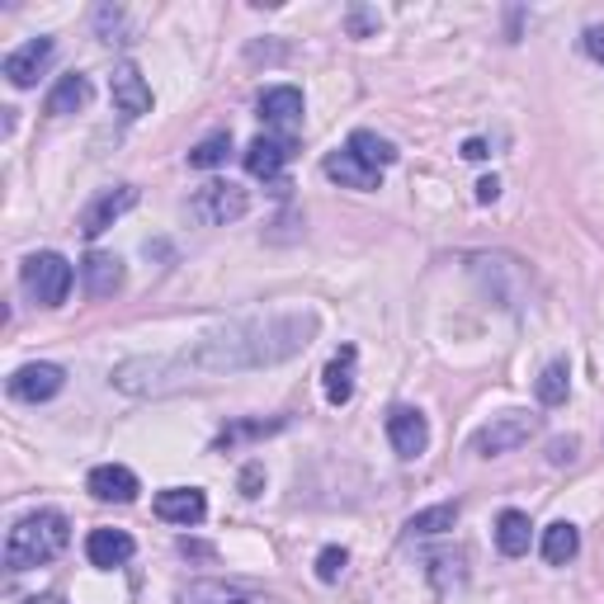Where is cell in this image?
<instances>
[{"instance_id": "8fae6325", "label": "cell", "mask_w": 604, "mask_h": 604, "mask_svg": "<svg viewBox=\"0 0 604 604\" xmlns=\"http://www.w3.org/2000/svg\"><path fill=\"white\" fill-rule=\"evenodd\" d=\"M109 100H114L123 119H142L152 109V86L142 81V71L133 61H119L114 67V76H109Z\"/></svg>"}, {"instance_id": "2e32d148", "label": "cell", "mask_w": 604, "mask_h": 604, "mask_svg": "<svg viewBox=\"0 0 604 604\" xmlns=\"http://www.w3.org/2000/svg\"><path fill=\"white\" fill-rule=\"evenodd\" d=\"M81 283L90 298H114L123 289V260L109 256V250H90L81 260Z\"/></svg>"}, {"instance_id": "5b68a950", "label": "cell", "mask_w": 604, "mask_h": 604, "mask_svg": "<svg viewBox=\"0 0 604 604\" xmlns=\"http://www.w3.org/2000/svg\"><path fill=\"white\" fill-rule=\"evenodd\" d=\"M246 209H250L246 189L232 184V180H209L194 199H189V213H194L203 227H227V222L246 217Z\"/></svg>"}, {"instance_id": "7a4b0ae2", "label": "cell", "mask_w": 604, "mask_h": 604, "mask_svg": "<svg viewBox=\"0 0 604 604\" xmlns=\"http://www.w3.org/2000/svg\"><path fill=\"white\" fill-rule=\"evenodd\" d=\"M71 544V524L61 511H38L20 519L5 538V567L10 571H29V567H47L53 558H61Z\"/></svg>"}, {"instance_id": "836d02e7", "label": "cell", "mask_w": 604, "mask_h": 604, "mask_svg": "<svg viewBox=\"0 0 604 604\" xmlns=\"http://www.w3.org/2000/svg\"><path fill=\"white\" fill-rule=\"evenodd\" d=\"M24 604H61L57 595H34V600H24Z\"/></svg>"}, {"instance_id": "277c9868", "label": "cell", "mask_w": 604, "mask_h": 604, "mask_svg": "<svg viewBox=\"0 0 604 604\" xmlns=\"http://www.w3.org/2000/svg\"><path fill=\"white\" fill-rule=\"evenodd\" d=\"M538 435V416H529V411H505V416H496L491 425H482V430L472 435V454L477 458H501V454H515L519 444H529Z\"/></svg>"}, {"instance_id": "7c38bea8", "label": "cell", "mask_w": 604, "mask_h": 604, "mask_svg": "<svg viewBox=\"0 0 604 604\" xmlns=\"http://www.w3.org/2000/svg\"><path fill=\"white\" fill-rule=\"evenodd\" d=\"M260 119L269 128H279V137H293L302 128V90L293 86H269L260 94Z\"/></svg>"}, {"instance_id": "5bb4252c", "label": "cell", "mask_w": 604, "mask_h": 604, "mask_svg": "<svg viewBox=\"0 0 604 604\" xmlns=\"http://www.w3.org/2000/svg\"><path fill=\"white\" fill-rule=\"evenodd\" d=\"M47 61H53V38H29L24 47H14V53L5 57V81L29 90L43 76Z\"/></svg>"}, {"instance_id": "6da1fadb", "label": "cell", "mask_w": 604, "mask_h": 604, "mask_svg": "<svg viewBox=\"0 0 604 604\" xmlns=\"http://www.w3.org/2000/svg\"><path fill=\"white\" fill-rule=\"evenodd\" d=\"M316 316L312 312H283V316H256V322H232L203 336L199 345L180 349V355H152V359H128L114 369V388L128 396H161L199 373H246L265 369V363L293 359L312 345Z\"/></svg>"}, {"instance_id": "d6a6232c", "label": "cell", "mask_w": 604, "mask_h": 604, "mask_svg": "<svg viewBox=\"0 0 604 604\" xmlns=\"http://www.w3.org/2000/svg\"><path fill=\"white\" fill-rule=\"evenodd\" d=\"M242 486H246V496H260V468H246L242 472Z\"/></svg>"}, {"instance_id": "8992f818", "label": "cell", "mask_w": 604, "mask_h": 604, "mask_svg": "<svg viewBox=\"0 0 604 604\" xmlns=\"http://www.w3.org/2000/svg\"><path fill=\"white\" fill-rule=\"evenodd\" d=\"M289 161H293V137H256L246 147V170L256 175V180L275 184V194H289V184L279 180V170Z\"/></svg>"}, {"instance_id": "ac0fdd59", "label": "cell", "mask_w": 604, "mask_h": 604, "mask_svg": "<svg viewBox=\"0 0 604 604\" xmlns=\"http://www.w3.org/2000/svg\"><path fill=\"white\" fill-rule=\"evenodd\" d=\"M322 170H326V180H336L345 189H378V180H383V170H369L355 152H331Z\"/></svg>"}, {"instance_id": "603a6c76", "label": "cell", "mask_w": 604, "mask_h": 604, "mask_svg": "<svg viewBox=\"0 0 604 604\" xmlns=\"http://www.w3.org/2000/svg\"><path fill=\"white\" fill-rule=\"evenodd\" d=\"M345 152H355L363 166L369 170H388L392 161H396V147L388 137H378V133H369V128H359V133H349V142H345Z\"/></svg>"}, {"instance_id": "cb8c5ba5", "label": "cell", "mask_w": 604, "mask_h": 604, "mask_svg": "<svg viewBox=\"0 0 604 604\" xmlns=\"http://www.w3.org/2000/svg\"><path fill=\"white\" fill-rule=\"evenodd\" d=\"M454 524H458V505H454V501H444V505H430V511L411 515V519H406V538H430V534H449Z\"/></svg>"}, {"instance_id": "30bf717a", "label": "cell", "mask_w": 604, "mask_h": 604, "mask_svg": "<svg viewBox=\"0 0 604 604\" xmlns=\"http://www.w3.org/2000/svg\"><path fill=\"white\" fill-rule=\"evenodd\" d=\"M137 189L133 184H119V189H104L100 199L94 203H86V213H81V236L86 242H94V236H100L104 227H114V222L128 213V209H137Z\"/></svg>"}, {"instance_id": "83f0119b", "label": "cell", "mask_w": 604, "mask_h": 604, "mask_svg": "<svg viewBox=\"0 0 604 604\" xmlns=\"http://www.w3.org/2000/svg\"><path fill=\"white\" fill-rule=\"evenodd\" d=\"M345 562H349L345 548H322V558H316V577H322V581H340Z\"/></svg>"}, {"instance_id": "d6986e66", "label": "cell", "mask_w": 604, "mask_h": 604, "mask_svg": "<svg viewBox=\"0 0 604 604\" xmlns=\"http://www.w3.org/2000/svg\"><path fill=\"white\" fill-rule=\"evenodd\" d=\"M322 388H326V402H331V406H345L349 396H355V345H345L340 355L326 363Z\"/></svg>"}, {"instance_id": "ffe728a7", "label": "cell", "mask_w": 604, "mask_h": 604, "mask_svg": "<svg viewBox=\"0 0 604 604\" xmlns=\"http://www.w3.org/2000/svg\"><path fill=\"white\" fill-rule=\"evenodd\" d=\"M90 104V81H86V76L81 71H67V76H61V81L53 86V94H47V114H53V119H67V114H76V109H86Z\"/></svg>"}, {"instance_id": "1f68e13d", "label": "cell", "mask_w": 604, "mask_h": 604, "mask_svg": "<svg viewBox=\"0 0 604 604\" xmlns=\"http://www.w3.org/2000/svg\"><path fill=\"white\" fill-rule=\"evenodd\" d=\"M463 156H468V161H486L491 147H486L482 137H468V142H463Z\"/></svg>"}, {"instance_id": "f1b7e54d", "label": "cell", "mask_w": 604, "mask_h": 604, "mask_svg": "<svg viewBox=\"0 0 604 604\" xmlns=\"http://www.w3.org/2000/svg\"><path fill=\"white\" fill-rule=\"evenodd\" d=\"M577 449H581V439H571V435L567 439H552L548 444V463H558V468L562 463H577Z\"/></svg>"}, {"instance_id": "e0dca14e", "label": "cell", "mask_w": 604, "mask_h": 604, "mask_svg": "<svg viewBox=\"0 0 604 604\" xmlns=\"http://www.w3.org/2000/svg\"><path fill=\"white\" fill-rule=\"evenodd\" d=\"M86 552H90L94 567L114 571V567H123V562L133 558L137 544H133V534H123V529H94V534L86 538Z\"/></svg>"}, {"instance_id": "52a82bcc", "label": "cell", "mask_w": 604, "mask_h": 604, "mask_svg": "<svg viewBox=\"0 0 604 604\" xmlns=\"http://www.w3.org/2000/svg\"><path fill=\"white\" fill-rule=\"evenodd\" d=\"M175 604H279L275 595L256 591V585H236V581H189Z\"/></svg>"}, {"instance_id": "4316f807", "label": "cell", "mask_w": 604, "mask_h": 604, "mask_svg": "<svg viewBox=\"0 0 604 604\" xmlns=\"http://www.w3.org/2000/svg\"><path fill=\"white\" fill-rule=\"evenodd\" d=\"M289 421H242V425H227V430L217 435V449H232L236 439H256V435H275L283 430Z\"/></svg>"}, {"instance_id": "484cf974", "label": "cell", "mask_w": 604, "mask_h": 604, "mask_svg": "<svg viewBox=\"0 0 604 604\" xmlns=\"http://www.w3.org/2000/svg\"><path fill=\"white\" fill-rule=\"evenodd\" d=\"M567 363L558 359V363H548V369L544 373H538V402H544V406H562L567 402Z\"/></svg>"}, {"instance_id": "9a60e30c", "label": "cell", "mask_w": 604, "mask_h": 604, "mask_svg": "<svg viewBox=\"0 0 604 604\" xmlns=\"http://www.w3.org/2000/svg\"><path fill=\"white\" fill-rule=\"evenodd\" d=\"M86 491L94 501H114V505H133L137 501V477L123 468V463H104V468H94L90 477H86Z\"/></svg>"}, {"instance_id": "44dd1931", "label": "cell", "mask_w": 604, "mask_h": 604, "mask_svg": "<svg viewBox=\"0 0 604 604\" xmlns=\"http://www.w3.org/2000/svg\"><path fill=\"white\" fill-rule=\"evenodd\" d=\"M529 538H534V524L524 511H501L496 519V548L505 552V558H524L529 552Z\"/></svg>"}, {"instance_id": "ba28073f", "label": "cell", "mask_w": 604, "mask_h": 604, "mask_svg": "<svg viewBox=\"0 0 604 604\" xmlns=\"http://www.w3.org/2000/svg\"><path fill=\"white\" fill-rule=\"evenodd\" d=\"M388 439H392V449L396 458H421L425 449H430V425H425V416L416 406H392L388 411Z\"/></svg>"}, {"instance_id": "7402d4cb", "label": "cell", "mask_w": 604, "mask_h": 604, "mask_svg": "<svg viewBox=\"0 0 604 604\" xmlns=\"http://www.w3.org/2000/svg\"><path fill=\"white\" fill-rule=\"evenodd\" d=\"M577 552H581L577 524H567V519L548 524V529H544V562H548V567H567L571 558H577Z\"/></svg>"}, {"instance_id": "4dcf8cb0", "label": "cell", "mask_w": 604, "mask_h": 604, "mask_svg": "<svg viewBox=\"0 0 604 604\" xmlns=\"http://www.w3.org/2000/svg\"><path fill=\"white\" fill-rule=\"evenodd\" d=\"M496 194H501V180L496 175H486V180L477 184V203H496Z\"/></svg>"}, {"instance_id": "4fadbf2b", "label": "cell", "mask_w": 604, "mask_h": 604, "mask_svg": "<svg viewBox=\"0 0 604 604\" xmlns=\"http://www.w3.org/2000/svg\"><path fill=\"white\" fill-rule=\"evenodd\" d=\"M152 511H156V519H166V524H199L203 515H209V501H203V491L199 486H170V491H161V496L152 501Z\"/></svg>"}, {"instance_id": "9c48e42d", "label": "cell", "mask_w": 604, "mask_h": 604, "mask_svg": "<svg viewBox=\"0 0 604 604\" xmlns=\"http://www.w3.org/2000/svg\"><path fill=\"white\" fill-rule=\"evenodd\" d=\"M10 396L14 402H47V396H57L61 388H67V373L57 369V363H24V369L10 373Z\"/></svg>"}, {"instance_id": "d4e9b609", "label": "cell", "mask_w": 604, "mask_h": 604, "mask_svg": "<svg viewBox=\"0 0 604 604\" xmlns=\"http://www.w3.org/2000/svg\"><path fill=\"white\" fill-rule=\"evenodd\" d=\"M227 152H232V137L227 133H213V137H203L199 147L189 152V166H194V170H213V166L227 161Z\"/></svg>"}, {"instance_id": "3957f363", "label": "cell", "mask_w": 604, "mask_h": 604, "mask_svg": "<svg viewBox=\"0 0 604 604\" xmlns=\"http://www.w3.org/2000/svg\"><path fill=\"white\" fill-rule=\"evenodd\" d=\"M71 279H76L71 265H67V256H57V250H38V256H29L20 265V283L38 307H61L71 293Z\"/></svg>"}, {"instance_id": "f546056e", "label": "cell", "mask_w": 604, "mask_h": 604, "mask_svg": "<svg viewBox=\"0 0 604 604\" xmlns=\"http://www.w3.org/2000/svg\"><path fill=\"white\" fill-rule=\"evenodd\" d=\"M581 47H585V53H591L595 61H604V29H600V24L585 29V34H581Z\"/></svg>"}]
</instances>
